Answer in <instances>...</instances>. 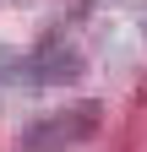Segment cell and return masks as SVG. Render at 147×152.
<instances>
[{
    "label": "cell",
    "instance_id": "7a4b0ae2",
    "mask_svg": "<svg viewBox=\"0 0 147 152\" xmlns=\"http://www.w3.org/2000/svg\"><path fill=\"white\" fill-rule=\"evenodd\" d=\"M98 125H104V103H93V98L60 114V130H65V141H87V136H98Z\"/></svg>",
    "mask_w": 147,
    "mask_h": 152
},
{
    "label": "cell",
    "instance_id": "3957f363",
    "mask_svg": "<svg viewBox=\"0 0 147 152\" xmlns=\"http://www.w3.org/2000/svg\"><path fill=\"white\" fill-rule=\"evenodd\" d=\"M22 147H27V152H54V147H65V130H60V114H49V120L27 125Z\"/></svg>",
    "mask_w": 147,
    "mask_h": 152
},
{
    "label": "cell",
    "instance_id": "6da1fadb",
    "mask_svg": "<svg viewBox=\"0 0 147 152\" xmlns=\"http://www.w3.org/2000/svg\"><path fill=\"white\" fill-rule=\"evenodd\" d=\"M82 71V54L71 44H44L38 54H33V76H38L44 87H60V82H76Z\"/></svg>",
    "mask_w": 147,
    "mask_h": 152
}]
</instances>
